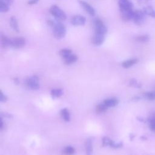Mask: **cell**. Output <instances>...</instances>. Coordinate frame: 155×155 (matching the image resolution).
Instances as JSON below:
<instances>
[{"label": "cell", "instance_id": "1", "mask_svg": "<svg viewBox=\"0 0 155 155\" xmlns=\"http://www.w3.org/2000/svg\"><path fill=\"white\" fill-rule=\"evenodd\" d=\"M48 25L52 28L54 36L57 39H62L65 37L67 29L65 25L59 21H53L50 20L48 21Z\"/></svg>", "mask_w": 155, "mask_h": 155}, {"label": "cell", "instance_id": "2", "mask_svg": "<svg viewBox=\"0 0 155 155\" xmlns=\"http://www.w3.org/2000/svg\"><path fill=\"white\" fill-rule=\"evenodd\" d=\"M50 13L58 20H65L67 18L66 13L59 7L56 5H53L50 8Z\"/></svg>", "mask_w": 155, "mask_h": 155}, {"label": "cell", "instance_id": "3", "mask_svg": "<svg viewBox=\"0 0 155 155\" xmlns=\"http://www.w3.org/2000/svg\"><path fill=\"white\" fill-rule=\"evenodd\" d=\"M94 33L102 35H105L107 33V28L100 19H95L94 21Z\"/></svg>", "mask_w": 155, "mask_h": 155}, {"label": "cell", "instance_id": "4", "mask_svg": "<svg viewBox=\"0 0 155 155\" xmlns=\"http://www.w3.org/2000/svg\"><path fill=\"white\" fill-rule=\"evenodd\" d=\"M26 44V40L23 37H15L11 39L10 47L14 48H21Z\"/></svg>", "mask_w": 155, "mask_h": 155}, {"label": "cell", "instance_id": "5", "mask_svg": "<svg viewBox=\"0 0 155 155\" xmlns=\"http://www.w3.org/2000/svg\"><path fill=\"white\" fill-rule=\"evenodd\" d=\"M102 147L109 146L113 148H119L122 147L123 143L122 142H115L113 140L110 139L108 137L105 136L102 139Z\"/></svg>", "mask_w": 155, "mask_h": 155}, {"label": "cell", "instance_id": "6", "mask_svg": "<svg viewBox=\"0 0 155 155\" xmlns=\"http://www.w3.org/2000/svg\"><path fill=\"white\" fill-rule=\"evenodd\" d=\"M26 84L28 88L31 90H38L40 87L39 84V78L36 76H33L27 79Z\"/></svg>", "mask_w": 155, "mask_h": 155}, {"label": "cell", "instance_id": "7", "mask_svg": "<svg viewBox=\"0 0 155 155\" xmlns=\"http://www.w3.org/2000/svg\"><path fill=\"white\" fill-rule=\"evenodd\" d=\"M133 21L136 25H141L145 21V13L143 11L139 10L134 11Z\"/></svg>", "mask_w": 155, "mask_h": 155}, {"label": "cell", "instance_id": "8", "mask_svg": "<svg viewBox=\"0 0 155 155\" xmlns=\"http://www.w3.org/2000/svg\"><path fill=\"white\" fill-rule=\"evenodd\" d=\"M85 18L80 15H75L71 19V24L74 26H82L85 25Z\"/></svg>", "mask_w": 155, "mask_h": 155}, {"label": "cell", "instance_id": "9", "mask_svg": "<svg viewBox=\"0 0 155 155\" xmlns=\"http://www.w3.org/2000/svg\"><path fill=\"white\" fill-rule=\"evenodd\" d=\"M120 16L122 20L125 21H129L133 19L134 11L133 9H127V10H120Z\"/></svg>", "mask_w": 155, "mask_h": 155}, {"label": "cell", "instance_id": "10", "mask_svg": "<svg viewBox=\"0 0 155 155\" xmlns=\"http://www.w3.org/2000/svg\"><path fill=\"white\" fill-rule=\"evenodd\" d=\"M79 4L81 5V6L84 9V10L88 13L89 14L90 16H94L96 12L94 8L88 2H87L86 1L81 0L79 1Z\"/></svg>", "mask_w": 155, "mask_h": 155}, {"label": "cell", "instance_id": "11", "mask_svg": "<svg viewBox=\"0 0 155 155\" xmlns=\"http://www.w3.org/2000/svg\"><path fill=\"white\" fill-rule=\"evenodd\" d=\"M105 41V35L99 33H95L91 38V42L96 46L102 45Z\"/></svg>", "mask_w": 155, "mask_h": 155}, {"label": "cell", "instance_id": "12", "mask_svg": "<svg viewBox=\"0 0 155 155\" xmlns=\"http://www.w3.org/2000/svg\"><path fill=\"white\" fill-rule=\"evenodd\" d=\"M86 155H92L93 154V140L91 138L86 139L84 144Z\"/></svg>", "mask_w": 155, "mask_h": 155}, {"label": "cell", "instance_id": "13", "mask_svg": "<svg viewBox=\"0 0 155 155\" xmlns=\"http://www.w3.org/2000/svg\"><path fill=\"white\" fill-rule=\"evenodd\" d=\"M118 4L120 10L133 9V4L129 0H119Z\"/></svg>", "mask_w": 155, "mask_h": 155}, {"label": "cell", "instance_id": "14", "mask_svg": "<svg viewBox=\"0 0 155 155\" xmlns=\"http://www.w3.org/2000/svg\"><path fill=\"white\" fill-rule=\"evenodd\" d=\"M0 40H1V45L2 47L3 48L10 47V42H11L10 38H8L5 35L1 34Z\"/></svg>", "mask_w": 155, "mask_h": 155}, {"label": "cell", "instance_id": "15", "mask_svg": "<svg viewBox=\"0 0 155 155\" xmlns=\"http://www.w3.org/2000/svg\"><path fill=\"white\" fill-rule=\"evenodd\" d=\"M103 103L108 107V108H110V107H114L115 106H116L118 103H119V100L116 98H108L107 99L105 100H104V101L103 102Z\"/></svg>", "mask_w": 155, "mask_h": 155}, {"label": "cell", "instance_id": "16", "mask_svg": "<svg viewBox=\"0 0 155 155\" xmlns=\"http://www.w3.org/2000/svg\"><path fill=\"white\" fill-rule=\"evenodd\" d=\"M138 61V59L136 58H132L129 59L128 60H126L124 61L122 63V67L124 68H128L131 67H132L133 65L136 64Z\"/></svg>", "mask_w": 155, "mask_h": 155}, {"label": "cell", "instance_id": "17", "mask_svg": "<svg viewBox=\"0 0 155 155\" xmlns=\"http://www.w3.org/2000/svg\"><path fill=\"white\" fill-rule=\"evenodd\" d=\"M10 25L12 29L15 31L16 32H19V26H18V22L17 21V19L15 16H12L10 19Z\"/></svg>", "mask_w": 155, "mask_h": 155}, {"label": "cell", "instance_id": "18", "mask_svg": "<svg viewBox=\"0 0 155 155\" xmlns=\"http://www.w3.org/2000/svg\"><path fill=\"white\" fill-rule=\"evenodd\" d=\"M149 123V127L152 131L155 132V113L151 114L147 119Z\"/></svg>", "mask_w": 155, "mask_h": 155}, {"label": "cell", "instance_id": "19", "mask_svg": "<svg viewBox=\"0 0 155 155\" xmlns=\"http://www.w3.org/2000/svg\"><path fill=\"white\" fill-rule=\"evenodd\" d=\"M61 116L62 117V119L66 121V122H69L70 120V114L67 108H62L61 111Z\"/></svg>", "mask_w": 155, "mask_h": 155}, {"label": "cell", "instance_id": "20", "mask_svg": "<svg viewBox=\"0 0 155 155\" xmlns=\"http://www.w3.org/2000/svg\"><path fill=\"white\" fill-rule=\"evenodd\" d=\"M78 56L76 54H71L70 56H69L68 58L64 59V62L67 65H70L71 64L74 63L78 60Z\"/></svg>", "mask_w": 155, "mask_h": 155}, {"label": "cell", "instance_id": "21", "mask_svg": "<svg viewBox=\"0 0 155 155\" xmlns=\"http://www.w3.org/2000/svg\"><path fill=\"white\" fill-rule=\"evenodd\" d=\"M50 94L53 97H59L63 94V90L61 88H54L50 91Z\"/></svg>", "mask_w": 155, "mask_h": 155}, {"label": "cell", "instance_id": "22", "mask_svg": "<svg viewBox=\"0 0 155 155\" xmlns=\"http://www.w3.org/2000/svg\"><path fill=\"white\" fill-rule=\"evenodd\" d=\"M72 53V51L70 49L68 48H63L61 49L59 51L60 56L64 59L67 58H68L69 56H70Z\"/></svg>", "mask_w": 155, "mask_h": 155}, {"label": "cell", "instance_id": "23", "mask_svg": "<svg viewBox=\"0 0 155 155\" xmlns=\"http://www.w3.org/2000/svg\"><path fill=\"white\" fill-rule=\"evenodd\" d=\"M145 14L150 16L151 17L155 18V10L153 9V8L151 6H147L143 8V10Z\"/></svg>", "mask_w": 155, "mask_h": 155}, {"label": "cell", "instance_id": "24", "mask_svg": "<svg viewBox=\"0 0 155 155\" xmlns=\"http://www.w3.org/2000/svg\"><path fill=\"white\" fill-rule=\"evenodd\" d=\"M75 153V149L72 146H67L63 150V153L65 155H73Z\"/></svg>", "mask_w": 155, "mask_h": 155}, {"label": "cell", "instance_id": "25", "mask_svg": "<svg viewBox=\"0 0 155 155\" xmlns=\"http://www.w3.org/2000/svg\"><path fill=\"white\" fill-rule=\"evenodd\" d=\"M144 97L149 101L155 100V91H151L145 92L143 94Z\"/></svg>", "mask_w": 155, "mask_h": 155}, {"label": "cell", "instance_id": "26", "mask_svg": "<svg viewBox=\"0 0 155 155\" xmlns=\"http://www.w3.org/2000/svg\"><path fill=\"white\" fill-rule=\"evenodd\" d=\"M108 109V107L104 104H99V105H97L96 107V112L98 113H104L105 111H106Z\"/></svg>", "mask_w": 155, "mask_h": 155}, {"label": "cell", "instance_id": "27", "mask_svg": "<svg viewBox=\"0 0 155 155\" xmlns=\"http://www.w3.org/2000/svg\"><path fill=\"white\" fill-rule=\"evenodd\" d=\"M136 39L140 42H146L149 40V36L147 35H139L136 38Z\"/></svg>", "mask_w": 155, "mask_h": 155}, {"label": "cell", "instance_id": "28", "mask_svg": "<svg viewBox=\"0 0 155 155\" xmlns=\"http://www.w3.org/2000/svg\"><path fill=\"white\" fill-rule=\"evenodd\" d=\"M129 85L131 87H134V88H140L142 86V85L135 79H130V81L129 82Z\"/></svg>", "mask_w": 155, "mask_h": 155}, {"label": "cell", "instance_id": "29", "mask_svg": "<svg viewBox=\"0 0 155 155\" xmlns=\"http://www.w3.org/2000/svg\"><path fill=\"white\" fill-rule=\"evenodd\" d=\"M9 10V5L2 1H0V12L1 13H5Z\"/></svg>", "mask_w": 155, "mask_h": 155}, {"label": "cell", "instance_id": "30", "mask_svg": "<svg viewBox=\"0 0 155 155\" xmlns=\"http://www.w3.org/2000/svg\"><path fill=\"white\" fill-rule=\"evenodd\" d=\"M7 101V96L5 94H4L2 91H1V92H0V101L1 102H5Z\"/></svg>", "mask_w": 155, "mask_h": 155}, {"label": "cell", "instance_id": "31", "mask_svg": "<svg viewBox=\"0 0 155 155\" xmlns=\"http://www.w3.org/2000/svg\"><path fill=\"white\" fill-rule=\"evenodd\" d=\"M39 1V0H28L27 2V4L28 5H35V4H36Z\"/></svg>", "mask_w": 155, "mask_h": 155}, {"label": "cell", "instance_id": "32", "mask_svg": "<svg viewBox=\"0 0 155 155\" xmlns=\"http://www.w3.org/2000/svg\"><path fill=\"white\" fill-rule=\"evenodd\" d=\"M14 0H0V1H2L7 4H8V5H10L13 2Z\"/></svg>", "mask_w": 155, "mask_h": 155}, {"label": "cell", "instance_id": "33", "mask_svg": "<svg viewBox=\"0 0 155 155\" xmlns=\"http://www.w3.org/2000/svg\"><path fill=\"white\" fill-rule=\"evenodd\" d=\"M3 125H4V122H3L2 119V117H1V130L3 129Z\"/></svg>", "mask_w": 155, "mask_h": 155}, {"label": "cell", "instance_id": "34", "mask_svg": "<svg viewBox=\"0 0 155 155\" xmlns=\"http://www.w3.org/2000/svg\"><path fill=\"white\" fill-rule=\"evenodd\" d=\"M130 139H133L134 137V135H133V134H131L130 135Z\"/></svg>", "mask_w": 155, "mask_h": 155}]
</instances>
